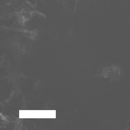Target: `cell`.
Returning <instances> with one entry per match:
<instances>
[{
	"label": "cell",
	"instance_id": "6da1fadb",
	"mask_svg": "<svg viewBox=\"0 0 130 130\" xmlns=\"http://www.w3.org/2000/svg\"><path fill=\"white\" fill-rule=\"evenodd\" d=\"M123 72V70L120 66L112 64L100 69L97 75L111 80H116L122 77Z\"/></svg>",
	"mask_w": 130,
	"mask_h": 130
}]
</instances>
